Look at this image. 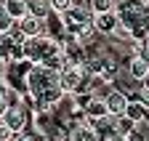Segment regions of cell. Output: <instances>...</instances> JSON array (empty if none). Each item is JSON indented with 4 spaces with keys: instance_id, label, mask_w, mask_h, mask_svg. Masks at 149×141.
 <instances>
[{
    "instance_id": "30bf717a",
    "label": "cell",
    "mask_w": 149,
    "mask_h": 141,
    "mask_svg": "<svg viewBox=\"0 0 149 141\" xmlns=\"http://www.w3.org/2000/svg\"><path fill=\"white\" fill-rule=\"evenodd\" d=\"M85 115H88V120H99V117H107L109 112H107V104H104V99H101V101H99V99L88 101V104H85Z\"/></svg>"
},
{
    "instance_id": "9a60e30c",
    "label": "cell",
    "mask_w": 149,
    "mask_h": 141,
    "mask_svg": "<svg viewBox=\"0 0 149 141\" xmlns=\"http://www.w3.org/2000/svg\"><path fill=\"white\" fill-rule=\"evenodd\" d=\"M29 13L35 16V19H45V16L51 13V3H29Z\"/></svg>"
},
{
    "instance_id": "ac0fdd59",
    "label": "cell",
    "mask_w": 149,
    "mask_h": 141,
    "mask_svg": "<svg viewBox=\"0 0 149 141\" xmlns=\"http://www.w3.org/2000/svg\"><path fill=\"white\" fill-rule=\"evenodd\" d=\"M125 141H146V133L139 128V125H133L128 131V136H125Z\"/></svg>"
},
{
    "instance_id": "cb8c5ba5",
    "label": "cell",
    "mask_w": 149,
    "mask_h": 141,
    "mask_svg": "<svg viewBox=\"0 0 149 141\" xmlns=\"http://www.w3.org/2000/svg\"><path fill=\"white\" fill-rule=\"evenodd\" d=\"M141 88H144V99H149V77L141 80Z\"/></svg>"
},
{
    "instance_id": "ba28073f",
    "label": "cell",
    "mask_w": 149,
    "mask_h": 141,
    "mask_svg": "<svg viewBox=\"0 0 149 141\" xmlns=\"http://www.w3.org/2000/svg\"><path fill=\"white\" fill-rule=\"evenodd\" d=\"M19 29H22L24 38H40L43 35V19H35L32 13H27L22 22H19Z\"/></svg>"
},
{
    "instance_id": "603a6c76",
    "label": "cell",
    "mask_w": 149,
    "mask_h": 141,
    "mask_svg": "<svg viewBox=\"0 0 149 141\" xmlns=\"http://www.w3.org/2000/svg\"><path fill=\"white\" fill-rule=\"evenodd\" d=\"M139 56H141V59H144V61L149 64V45H144V48L139 51Z\"/></svg>"
},
{
    "instance_id": "9c48e42d",
    "label": "cell",
    "mask_w": 149,
    "mask_h": 141,
    "mask_svg": "<svg viewBox=\"0 0 149 141\" xmlns=\"http://www.w3.org/2000/svg\"><path fill=\"white\" fill-rule=\"evenodd\" d=\"M3 11L11 16L13 22H22L24 16L29 13V3H27V0H6V3H3Z\"/></svg>"
},
{
    "instance_id": "8fae6325",
    "label": "cell",
    "mask_w": 149,
    "mask_h": 141,
    "mask_svg": "<svg viewBox=\"0 0 149 141\" xmlns=\"http://www.w3.org/2000/svg\"><path fill=\"white\" fill-rule=\"evenodd\" d=\"M130 75H133L136 80H144V77H149V64L141 59V56H133V59H130Z\"/></svg>"
},
{
    "instance_id": "484cf974",
    "label": "cell",
    "mask_w": 149,
    "mask_h": 141,
    "mask_svg": "<svg viewBox=\"0 0 149 141\" xmlns=\"http://www.w3.org/2000/svg\"><path fill=\"white\" fill-rule=\"evenodd\" d=\"M3 91H6V85H3V80H0V96H3Z\"/></svg>"
},
{
    "instance_id": "3957f363",
    "label": "cell",
    "mask_w": 149,
    "mask_h": 141,
    "mask_svg": "<svg viewBox=\"0 0 149 141\" xmlns=\"http://www.w3.org/2000/svg\"><path fill=\"white\" fill-rule=\"evenodd\" d=\"M64 29L72 35L74 40H85L88 35L96 29V24H93V19H91L88 11H83V8H72V11L64 13Z\"/></svg>"
},
{
    "instance_id": "d4e9b609",
    "label": "cell",
    "mask_w": 149,
    "mask_h": 141,
    "mask_svg": "<svg viewBox=\"0 0 149 141\" xmlns=\"http://www.w3.org/2000/svg\"><path fill=\"white\" fill-rule=\"evenodd\" d=\"M19 141H35L32 136H27V133H22V136H19Z\"/></svg>"
},
{
    "instance_id": "44dd1931",
    "label": "cell",
    "mask_w": 149,
    "mask_h": 141,
    "mask_svg": "<svg viewBox=\"0 0 149 141\" xmlns=\"http://www.w3.org/2000/svg\"><path fill=\"white\" fill-rule=\"evenodd\" d=\"M8 138H11V128L0 120V141H8Z\"/></svg>"
},
{
    "instance_id": "6da1fadb",
    "label": "cell",
    "mask_w": 149,
    "mask_h": 141,
    "mask_svg": "<svg viewBox=\"0 0 149 141\" xmlns=\"http://www.w3.org/2000/svg\"><path fill=\"white\" fill-rule=\"evenodd\" d=\"M27 91L32 93L37 109L45 112L53 104H59L64 96V88L59 83V69H51L43 64H35V69L27 75Z\"/></svg>"
},
{
    "instance_id": "e0dca14e",
    "label": "cell",
    "mask_w": 149,
    "mask_h": 141,
    "mask_svg": "<svg viewBox=\"0 0 149 141\" xmlns=\"http://www.w3.org/2000/svg\"><path fill=\"white\" fill-rule=\"evenodd\" d=\"M72 8H74L72 0H51V11H56V13H67Z\"/></svg>"
},
{
    "instance_id": "4316f807",
    "label": "cell",
    "mask_w": 149,
    "mask_h": 141,
    "mask_svg": "<svg viewBox=\"0 0 149 141\" xmlns=\"http://www.w3.org/2000/svg\"><path fill=\"white\" fill-rule=\"evenodd\" d=\"M146 45H149V40H146Z\"/></svg>"
},
{
    "instance_id": "7c38bea8",
    "label": "cell",
    "mask_w": 149,
    "mask_h": 141,
    "mask_svg": "<svg viewBox=\"0 0 149 141\" xmlns=\"http://www.w3.org/2000/svg\"><path fill=\"white\" fill-rule=\"evenodd\" d=\"M69 141H99V136H96V131L88 128V125H77V128L72 131Z\"/></svg>"
},
{
    "instance_id": "52a82bcc",
    "label": "cell",
    "mask_w": 149,
    "mask_h": 141,
    "mask_svg": "<svg viewBox=\"0 0 149 141\" xmlns=\"http://www.w3.org/2000/svg\"><path fill=\"white\" fill-rule=\"evenodd\" d=\"M93 24H96L99 32H115V29L120 27V16H117V11L99 13V16H93Z\"/></svg>"
},
{
    "instance_id": "5b68a950",
    "label": "cell",
    "mask_w": 149,
    "mask_h": 141,
    "mask_svg": "<svg viewBox=\"0 0 149 141\" xmlns=\"http://www.w3.org/2000/svg\"><path fill=\"white\" fill-rule=\"evenodd\" d=\"M104 104H107V112H109L112 117H125L130 101H128V96L120 93V91H109L107 99H104Z\"/></svg>"
},
{
    "instance_id": "5bb4252c",
    "label": "cell",
    "mask_w": 149,
    "mask_h": 141,
    "mask_svg": "<svg viewBox=\"0 0 149 141\" xmlns=\"http://www.w3.org/2000/svg\"><path fill=\"white\" fill-rule=\"evenodd\" d=\"M91 11H93V16L109 13V11H115V0H91Z\"/></svg>"
},
{
    "instance_id": "2e32d148",
    "label": "cell",
    "mask_w": 149,
    "mask_h": 141,
    "mask_svg": "<svg viewBox=\"0 0 149 141\" xmlns=\"http://www.w3.org/2000/svg\"><path fill=\"white\" fill-rule=\"evenodd\" d=\"M93 69H96L99 75H104V77H112V75H115V64H112L109 59H104V61H99V64H93Z\"/></svg>"
},
{
    "instance_id": "277c9868",
    "label": "cell",
    "mask_w": 149,
    "mask_h": 141,
    "mask_svg": "<svg viewBox=\"0 0 149 141\" xmlns=\"http://www.w3.org/2000/svg\"><path fill=\"white\" fill-rule=\"evenodd\" d=\"M59 83L64 88V93H77L80 88H83V67H61V72H59Z\"/></svg>"
},
{
    "instance_id": "8992f818",
    "label": "cell",
    "mask_w": 149,
    "mask_h": 141,
    "mask_svg": "<svg viewBox=\"0 0 149 141\" xmlns=\"http://www.w3.org/2000/svg\"><path fill=\"white\" fill-rule=\"evenodd\" d=\"M3 122L11 128V133H22L24 125H27V117H24L22 107H11V109L6 112V117H3Z\"/></svg>"
},
{
    "instance_id": "d6986e66",
    "label": "cell",
    "mask_w": 149,
    "mask_h": 141,
    "mask_svg": "<svg viewBox=\"0 0 149 141\" xmlns=\"http://www.w3.org/2000/svg\"><path fill=\"white\" fill-rule=\"evenodd\" d=\"M11 29H13V19L0 8V32H11Z\"/></svg>"
},
{
    "instance_id": "7a4b0ae2",
    "label": "cell",
    "mask_w": 149,
    "mask_h": 141,
    "mask_svg": "<svg viewBox=\"0 0 149 141\" xmlns=\"http://www.w3.org/2000/svg\"><path fill=\"white\" fill-rule=\"evenodd\" d=\"M24 61H35L51 69L64 67V45L59 40H51L48 35H40V38H27L24 40Z\"/></svg>"
},
{
    "instance_id": "4fadbf2b",
    "label": "cell",
    "mask_w": 149,
    "mask_h": 141,
    "mask_svg": "<svg viewBox=\"0 0 149 141\" xmlns=\"http://www.w3.org/2000/svg\"><path fill=\"white\" fill-rule=\"evenodd\" d=\"M144 115H146V112H144V104H141V101H130V104H128V112H125V117H128V120L141 122V120H144Z\"/></svg>"
},
{
    "instance_id": "ffe728a7",
    "label": "cell",
    "mask_w": 149,
    "mask_h": 141,
    "mask_svg": "<svg viewBox=\"0 0 149 141\" xmlns=\"http://www.w3.org/2000/svg\"><path fill=\"white\" fill-rule=\"evenodd\" d=\"M3 96H6V101H8V107H19V96H16L13 91H3Z\"/></svg>"
},
{
    "instance_id": "7402d4cb",
    "label": "cell",
    "mask_w": 149,
    "mask_h": 141,
    "mask_svg": "<svg viewBox=\"0 0 149 141\" xmlns=\"http://www.w3.org/2000/svg\"><path fill=\"white\" fill-rule=\"evenodd\" d=\"M11 107H8V101H6V96H0V120L6 117V112H8Z\"/></svg>"
}]
</instances>
